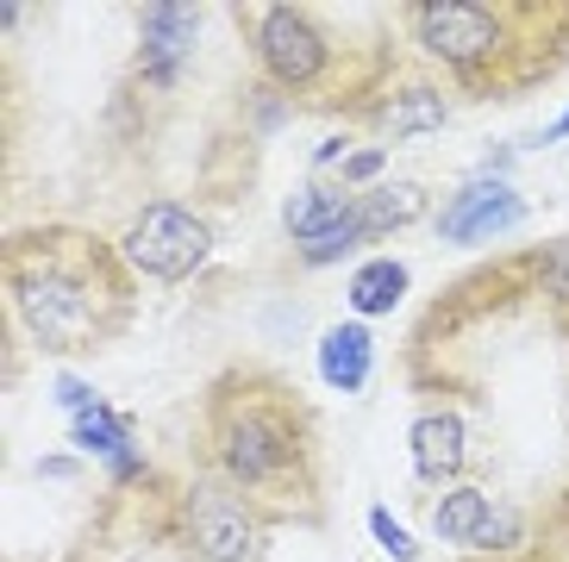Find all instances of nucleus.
<instances>
[{
	"label": "nucleus",
	"mask_w": 569,
	"mask_h": 562,
	"mask_svg": "<svg viewBox=\"0 0 569 562\" xmlns=\"http://www.w3.org/2000/svg\"><path fill=\"white\" fill-rule=\"evenodd\" d=\"M188 463L213 469L276 531H319L332 519V450L313 394L276 363L232 357L201 381Z\"/></svg>",
	"instance_id": "1"
},
{
	"label": "nucleus",
	"mask_w": 569,
	"mask_h": 562,
	"mask_svg": "<svg viewBox=\"0 0 569 562\" xmlns=\"http://www.w3.org/2000/svg\"><path fill=\"white\" fill-rule=\"evenodd\" d=\"M538 313V244H513L445 281L401 344V375L438 407H476L495 394V357L513 319Z\"/></svg>",
	"instance_id": "4"
},
{
	"label": "nucleus",
	"mask_w": 569,
	"mask_h": 562,
	"mask_svg": "<svg viewBox=\"0 0 569 562\" xmlns=\"http://www.w3.org/2000/svg\"><path fill=\"white\" fill-rule=\"evenodd\" d=\"M407 456H413V481L419 488H457L469 481V431H463V413L457 407H426L407 431Z\"/></svg>",
	"instance_id": "13"
},
{
	"label": "nucleus",
	"mask_w": 569,
	"mask_h": 562,
	"mask_svg": "<svg viewBox=\"0 0 569 562\" xmlns=\"http://www.w3.org/2000/svg\"><path fill=\"white\" fill-rule=\"evenodd\" d=\"M563 388H569V381H563ZM563 407H569V394H563Z\"/></svg>",
	"instance_id": "21"
},
{
	"label": "nucleus",
	"mask_w": 569,
	"mask_h": 562,
	"mask_svg": "<svg viewBox=\"0 0 569 562\" xmlns=\"http://www.w3.org/2000/svg\"><path fill=\"white\" fill-rule=\"evenodd\" d=\"M269 525L213 469H169V562H269Z\"/></svg>",
	"instance_id": "6"
},
{
	"label": "nucleus",
	"mask_w": 569,
	"mask_h": 562,
	"mask_svg": "<svg viewBox=\"0 0 569 562\" xmlns=\"http://www.w3.org/2000/svg\"><path fill=\"white\" fill-rule=\"evenodd\" d=\"M538 319L557 344H569V232L538 244Z\"/></svg>",
	"instance_id": "18"
},
{
	"label": "nucleus",
	"mask_w": 569,
	"mask_h": 562,
	"mask_svg": "<svg viewBox=\"0 0 569 562\" xmlns=\"http://www.w3.org/2000/svg\"><path fill=\"white\" fill-rule=\"evenodd\" d=\"M0 288L7 319L38 357L94 363L138 325L144 281L126 263L119 238L82 219H38L0 238Z\"/></svg>",
	"instance_id": "2"
},
{
	"label": "nucleus",
	"mask_w": 569,
	"mask_h": 562,
	"mask_svg": "<svg viewBox=\"0 0 569 562\" xmlns=\"http://www.w3.org/2000/svg\"><path fill=\"white\" fill-rule=\"evenodd\" d=\"M445 126H451V88L426 63H413L401 44L382 38V63H376V82L357 100L351 132H369L382 144H413V138H432Z\"/></svg>",
	"instance_id": "7"
},
{
	"label": "nucleus",
	"mask_w": 569,
	"mask_h": 562,
	"mask_svg": "<svg viewBox=\"0 0 569 562\" xmlns=\"http://www.w3.org/2000/svg\"><path fill=\"white\" fill-rule=\"evenodd\" d=\"M369 531H376L382 556H395V562H419V538H413V531H407L395 513H388V506H369Z\"/></svg>",
	"instance_id": "19"
},
{
	"label": "nucleus",
	"mask_w": 569,
	"mask_h": 562,
	"mask_svg": "<svg viewBox=\"0 0 569 562\" xmlns=\"http://www.w3.org/2000/svg\"><path fill=\"white\" fill-rule=\"evenodd\" d=\"M463 562H476V556H463Z\"/></svg>",
	"instance_id": "22"
},
{
	"label": "nucleus",
	"mask_w": 569,
	"mask_h": 562,
	"mask_svg": "<svg viewBox=\"0 0 569 562\" xmlns=\"http://www.w3.org/2000/svg\"><path fill=\"white\" fill-rule=\"evenodd\" d=\"M226 19H232L263 94H276L295 113L351 119L382 63V38H369V44L351 38L326 7L251 0V7H226Z\"/></svg>",
	"instance_id": "5"
},
{
	"label": "nucleus",
	"mask_w": 569,
	"mask_h": 562,
	"mask_svg": "<svg viewBox=\"0 0 569 562\" xmlns=\"http://www.w3.org/2000/svg\"><path fill=\"white\" fill-rule=\"evenodd\" d=\"M126 263L138 269V281H157V288H182L194 269L213 257V219L188 200H144L126 232H119Z\"/></svg>",
	"instance_id": "8"
},
{
	"label": "nucleus",
	"mask_w": 569,
	"mask_h": 562,
	"mask_svg": "<svg viewBox=\"0 0 569 562\" xmlns=\"http://www.w3.org/2000/svg\"><path fill=\"white\" fill-rule=\"evenodd\" d=\"M363 232H369V244H382V238H395V232H407V225H419V219L432 213V194L419 182H376V188H363Z\"/></svg>",
	"instance_id": "16"
},
{
	"label": "nucleus",
	"mask_w": 569,
	"mask_h": 562,
	"mask_svg": "<svg viewBox=\"0 0 569 562\" xmlns=\"http://www.w3.org/2000/svg\"><path fill=\"white\" fill-rule=\"evenodd\" d=\"M201 7H138V63L132 76L151 82V94H169V88L188 76V57H194V38H201Z\"/></svg>",
	"instance_id": "12"
},
{
	"label": "nucleus",
	"mask_w": 569,
	"mask_h": 562,
	"mask_svg": "<svg viewBox=\"0 0 569 562\" xmlns=\"http://www.w3.org/2000/svg\"><path fill=\"white\" fill-rule=\"evenodd\" d=\"M282 232H288V244H295V263H301V269L351 263V250L369 244L363 200H357L351 188L326 182V175L301 182L295 194L282 200Z\"/></svg>",
	"instance_id": "10"
},
{
	"label": "nucleus",
	"mask_w": 569,
	"mask_h": 562,
	"mask_svg": "<svg viewBox=\"0 0 569 562\" xmlns=\"http://www.w3.org/2000/svg\"><path fill=\"white\" fill-rule=\"evenodd\" d=\"M407 288H413V275H407L401 257H369V263L351 269V313L369 325V319L395 313L407 300Z\"/></svg>",
	"instance_id": "17"
},
{
	"label": "nucleus",
	"mask_w": 569,
	"mask_h": 562,
	"mask_svg": "<svg viewBox=\"0 0 569 562\" xmlns=\"http://www.w3.org/2000/svg\"><path fill=\"white\" fill-rule=\"evenodd\" d=\"M388 26L469 107L526 100L569 69V0H407Z\"/></svg>",
	"instance_id": "3"
},
{
	"label": "nucleus",
	"mask_w": 569,
	"mask_h": 562,
	"mask_svg": "<svg viewBox=\"0 0 569 562\" xmlns=\"http://www.w3.org/2000/svg\"><path fill=\"white\" fill-rule=\"evenodd\" d=\"M513 562H569V469L538 500H526V544Z\"/></svg>",
	"instance_id": "15"
},
{
	"label": "nucleus",
	"mask_w": 569,
	"mask_h": 562,
	"mask_svg": "<svg viewBox=\"0 0 569 562\" xmlns=\"http://www.w3.org/2000/svg\"><path fill=\"white\" fill-rule=\"evenodd\" d=\"M526 219V200H519L513 182H495V175H476V182H463L457 194H445V207L432 213L438 238L445 244H495V238H507Z\"/></svg>",
	"instance_id": "11"
},
{
	"label": "nucleus",
	"mask_w": 569,
	"mask_h": 562,
	"mask_svg": "<svg viewBox=\"0 0 569 562\" xmlns=\"http://www.w3.org/2000/svg\"><path fill=\"white\" fill-rule=\"evenodd\" d=\"M376 369V331L363 319H338L326 338H319V381L338 388V394H357Z\"/></svg>",
	"instance_id": "14"
},
{
	"label": "nucleus",
	"mask_w": 569,
	"mask_h": 562,
	"mask_svg": "<svg viewBox=\"0 0 569 562\" xmlns=\"http://www.w3.org/2000/svg\"><path fill=\"white\" fill-rule=\"evenodd\" d=\"M426 525L438 544H457L476 562H513L526 544V506H507L482 488V481H457L426 494Z\"/></svg>",
	"instance_id": "9"
},
{
	"label": "nucleus",
	"mask_w": 569,
	"mask_h": 562,
	"mask_svg": "<svg viewBox=\"0 0 569 562\" xmlns=\"http://www.w3.org/2000/svg\"><path fill=\"white\" fill-rule=\"evenodd\" d=\"M563 138H569V113L557 119V126H545V144H563Z\"/></svg>",
	"instance_id": "20"
}]
</instances>
